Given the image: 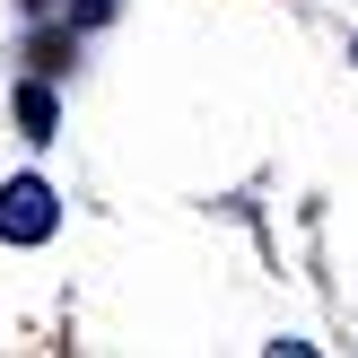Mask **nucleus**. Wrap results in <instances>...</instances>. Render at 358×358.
<instances>
[{
  "mask_svg": "<svg viewBox=\"0 0 358 358\" xmlns=\"http://www.w3.org/2000/svg\"><path fill=\"white\" fill-rule=\"evenodd\" d=\"M17 114H27L35 131H52V96H44V87H27V96H17Z\"/></svg>",
  "mask_w": 358,
  "mask_h": 358,
  "instance_id": "nucleus-2",
  "label": "nucleus"
},
{
  "mask_svg": "<svg viewBox=\"0 0 358 358\" xmlns=\"http://www.w3.org/2000/svg\"><path fill=\"white\" fill-rule=\"evenodd\" d=\"M52 219H62L52 184H35V175L0 184V236H9V245H44V236H52Z\"/></svg>",
  "mask_w": 358,
  "mask_h": 358,
  "instance_id": "nucleus-1",
  "label": "nucleus"
}]
</instances>
